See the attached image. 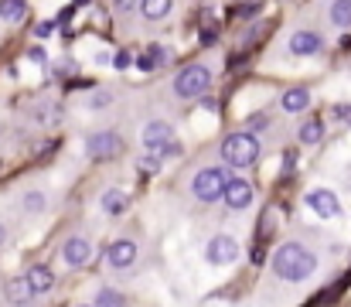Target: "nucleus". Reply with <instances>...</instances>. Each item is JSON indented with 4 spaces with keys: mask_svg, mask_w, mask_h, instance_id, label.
<instances>
[{
    "mask_svg": "<svg viewBox=\"0 0 351 307\" xmlns=\"http://www.w3.org/2000/svg\"><path fill=\"white\" fill-rule=\"evenodd\" d=\"M273 270H276L280 280L300 284V280H307V277L317 270V256H314L304 242H283V246L273 253Z\"/></svg>",
    "mask_w": 351,
    "mask_h": 307,
    "instance_id": "f257e3e1",
    "label": "nucleus"
},
{
    "mask_svg": "<svg viewBox=\"0 0 351 307\" xmlns=\"http://www.w3.org/2000/svg\"><path fill=\"white\" fill-rule=\"evenodd\" d=\"M222 157H226V164H232V168H249V164L259 157V140H256L252 133H245V130L229 133L226 144H222Z\"/></svg>",
    "mask_w": 351,
    "mask_h": 307,
    "instance_id": "f03ea898",
    "label": "nucleus"
},
{
    "mask_svg": "<svg viewBox=\"0 0 351 307\" xmlns=\"http://www.w3.org/2000/svg\"><path fill=\"white\" fill-rule=\"evenodd\" d=\"M208 86H212V72H208L205 65H188V69H181L178 79H174L178 100H198L202 93H208Z\"/></svg>",
    "mask_w": 351,
    "mask_h": 307,
    "instance_id": "7ed1b4c3",
    "label": "nucleus"
},
{
    "mask_svg": "<svg viewBox=\"0 0 351 307\" xmlns=\"http://www.w3.org/2000/svg\"><path fill=\"white\" fill-rule=\"evenodd\" d=\"M226 171L222 168H202L198 174H195V181H191V192H195V198L205 205L219 202L222 198V192H226Z\"/></svg>",
    "mask_w": 351,
    "mask_h": 307,
    "instance_id": "20e7f679",
    "label": "nucleus"
},
{
    "mask_svg": "<svg viewBox=\"0 0 351 307\" xmlns=\"http://www.w3.org/2000/svg\"><path fill=\"white\" fill-rule=\"evenodd\" d=\"M140 144H143V150L147 154H157V157H164V154H174V130H171V123H164V120H150L143 130H140Z\"/></svg>",
    "mask_w": 351,
    "mask_h": 307,
    "instance_id": "39448f33",
    "label": "nucleus"
},
{
    "mask_svg": "<svg viewBox=\"0 0 351 307\" xmlns=\"http://www.w3.org/2000/svg\"><path fill=\"white\" fill-rule=\"evenodd\" d=\"M86 150H89V157H93V161H110V157H117L119 150H123V137L113 133V130L93 133V137L86 140Z\"/></svg>",
    "mask_w": 351,
    "mask_h": 307,
    "instance_id": "423d86ee",
    "label": "nucleus"
},
{
    "mask_svg": "<svg viewBox=\"0 0 351 307\" xmlns=\"http://www.w3.org/2000/svg\"><path fill=\"white\" fill-rule=\"evenodd\" d=\"M205 260H208L212 266H229V263L239 260V242H235L232 236H215V239H208Z\"/></svg>",
    "mask_w": 351,
    "mask_h": 307,
    "instance_id": "0eeeda50",
    "label": "nucleus"
},
{
    "mask_svg": "<svg viewBox=\"0 0 351 307\" xmlns=\"http://www.w3.org/2000/svg\"><path fill=\"white\" fill-rule=\"evenodd\" d=\"M307 208L317 215V218H335L341 212V202L331 188H311L307 192Z\"/></svg>",
    "mask_w": 351,
    "mask_h": 307,
    "instance_id": "6e6552de",
    "label": "nucleus"
},
{
    "mask_svg": "<svg viewBox=\"0 0 351 307\" xmlns=\"http://www.w3.org/2000/svg\"><path fill=\"white\" fill-rule=\"evenodd\" d=\"M222 198H226V205H229L232 212H242V208L252 205V185H249L245 178H229Z\"/></svg>",
    "mask_w": 351,
    "mask_h": 307,
    "instance_id": "1a4fd4ad",
    "label": "nucleus"
},
{
    "mask_svg": "<svg viewBox=\"0 0 351 307\" xmlns=\"http://www.w3.org/2000/svg\"><path fill=\"white\" fill-rule=\"evenodd\" d=\"M106 263L113 270H130L136 263V242L133 239H117L110 249H106Z\"/></svg>",
    "mask_w": 351,
    "mask_h": 307,
    "instance_id": "9d476101",
    "label": "nucleus"
},
{
    "mask_svg": "<svg viewBox=\"0 0 351 307\" xmlns=\"http://www.w3.org/2000/svg\"><path fill=\"white\" fill-rule=\"evenodd\" d=\"M62 260H65L72 270L86 266V263L93 260V246H89V239H82V236H72V239L62 246Z\"/></svg>",
    "mask_w": 351,
    "mask_h": 307,
    "instance_id": "9b49d317",
    "label": "nucleus"
},
{
    "mask_svg": "<svg viewBox=\"0 0 351 307\" xmlns=\"http://www.w3.org/2000/svg\"><path fill=\"white\" fill-rule=\"evenodd\" d=\"M321 48H324V38L317 31H297L290 38V52L293 55H317Z\"/></svg>",
    "mask_w": 351,
    "mask_h": 307,
    "instance_id": "f8f14e48",
    "label": "nucleus"
},
{
    "mask_svg": "<svg viewBox=\"0 0 351 307\" xmlns=\"http://www.w3.org/2000/svg\"><path fill=\"white\" fill-rule=\"evenodd\" d=\"M24 280H27V287H31V294H48V291L55 287V273H51V266H45V263H38V266H31Z\"/></svg>",
    "mask_w": 351,
    "mask_h": 307,
    "instance_id": "ddd939ff",
    "label": "nucleus"
},
{
    "mask_svg": "<svg viewBox=\"0 0 351 307\" xmlns=\"http://www.w3.org/2000/svg\"><path fill=\"white\" fill-rule=\"evenodd\" d=\"M3 297L10 301V304H17V307H24L34 294H31V287H27V280L24 277H10L7 284H3Z\"/></svg>",
    "mask_w": 351,
    "mask_h": 307,
    "instance_id": "4468645a",
    "label": "nucleus"
},
{
    "mask_svg": "<svg viewBox=\"0 0 351 307\" xmlns=\"http://www.w3.org/2000/svg\"><path fill=\"white\" fill-rule=\"evenodd\" d=\"M99 202H103V212H106V215H123L126 205H130V195H126L123 188H110Z\"/></svg>",
    "mask_w": 351,
    "mask_h": 307,
    "instance_id": "2eb2a0df",
    "label": "nucleus"
},
{
    "mask_svg": "<svg viewBox=\"0 0 351 307\" xmlns=\"http://www.w3.org/2000/svg\"><path fill=\"white\" fill-rule=\"evenodd\" d=\"M280 106H283L287 113H304V109L311 106V93H307V89H290V93H283Z\"/></svg>",
    "mask_w": 351,
    "mask_h": 307,
    "instance_id": "dca6fc26",
    "label": "nucleus"
},
{
    "mask_svg": "<svg viewBox=\"0 0 351 307\" xmlns=\"http://www.w3.org/2000/svg\"><path fill=\"white\" fill-rule=\"evenodd\" d=\"M0 17L10 24H21L27 17V3L24 0H0Z\"/></svg>",
    "mask_w": 351,
    "mask_h": 307,
    "instance_id": "f3484780",
    "label": "nucleus"
},
{
    "mask_svg": "<svg viewBox=\"0 0 351 307\" xmlns=\"http://www.w3.org/2000/svg\"><path fill=\"white\" fill-rule=\"evenodd\" d=\"M140 10L147 21H160L171 14V0H140Z\"/></svg>",
    "mask_w": 351,
    "mask_h": 307,
    "instance_id": "a211bd4d",
    "label": "nucleus"
},
{
    "mask_svg": "<svg viewBox=\"0 0 351 307\" xmlns=\"http://www.w3.org/2000/svg\"><path fill=\"white\" fill-rule=\"evenodd\" d=\"M167 62V52L164 48H147L143 55H140V69L143 72H154V69H160Z\"/></svg>",
    "mask_w": 351,
    "mask_h": 307,
    "instance_id": "6ab92c4d",
    "label": "nucleus"
},
{
    "mask_svg": "<svg viewBox=\"0 0 351 307\" xmlns=\"http://www.w3.org/2000/svg\"><path fill=\"white\" fill-rule=\"evenodd\" d=\"M331 21L338 27H351V0H335L331 3Z\"/></svg>",
    "mask_w": 351,
    "mask_h": 307,
    "instance_id": "aec40b11",
    "label": "nucleus"
},
{
    "mask_svg": "<svg viewBox=\"0 0 351 307\" xmlns=\"http://www.w3.org/2000/svg\"><path fill=\"white\" fill-rule=\"evenodd\" d=\"M321 137H324V123H321V120L304 123V130H300V144H321Z\"/></svg>",
    "mask_w": 351,
    "mask_h": 307,
    "instance_id": "412c9836",
    "label": "nucleus"
},
{
    "mask_svg": "<svg viewBox=\"0 0 351 307\" xmlns=\"http://www.w3.org/2000/svg\"><path fill=\"white\" fill-rule=\"evenodd\" d=\"M96 307H123V294L110 291V287H103V291L96 294Z\"/></svg>",
    "mask_w": 351,
    "mask_h": 307,
    "instance_id": "4be33fe9",
    "label": "nucleus"
},
{
    "mask_svg": "<svg viewBox=\"0 0 351 307\" xmlns=\"http://www.w3.org/2000/svg\"><path fill=\"white\" fill-rule=\"evenodd\" d=\"M45 205H48V198H45L41 192H27V195H24V208H27V212H41Z\"/></svg>",
    "mask_w": 351,
    "mask_h": 307,
    "instance_id": "5701e85b",
    "label": "nucleus"
},
{
    "mask_svg": "<svg viewBox=\"0 0 351 307\" xmlns=\"http://www.w3.org/2000/svg\"><path fill=\"white\" fill-rule=\"evenodd\" d=\"M136 168H140L143 174H157V171H160V157H157V154H154V157H143Z\"/></svg>",
    "mask_w": 351,
    "mask_h": 307,
    "instance_id": "b1692460",
    "label": "nucleus"
},
{
    "mask_svg": "<svg viewBox=\"0 0 351 307\" xmlns=\"http://www.w3.org/2000/svg\"><path fill=\"white\" fill-rule=\"evenodd\" d=\"M113 65H117V69H130V65H133V55H130V52H119L117 58H113Z\"/></svg>",
    "mask_w": 351,
    "mask_h": 307,
    "instance_id": "393cba45",
    "label": "nucleus"
},
{
    "mask_svg": "<svg viewBox=\"0 0 351 307\" xmlns=\"http://www.w3.org/2000/svg\"><path fill=\"white\" fill-rule=\"evenodd\" d=\"M27 58H31V62H38V65H45V62H48L45 48H31V52H27Z\"/></svg>",
    "mask_w": 351,
    "mask_h": 307,
    "instance_id": "a878e982",
    "label": "nucleus"
},
{
    "mask_svg": "<svg viewBox=\"0 0 351 307\" xmlns=\"http://www.w3.org/2000/svg\"><path fill=\"white\" fill-rule=\"evenodd\" d=\"M266 126H269V120H266V116H256V120H252V130H245V133L256 137V130H266Z\"/></svg>",
    "mask_w": 351,
    "mask_h": 307,
    "instance_id": "bb28decb",
    "label": "nucleus"
},
{
    "mask_svg": "<svg viewBox=\"0 0 351 307\" xmlns=\"http://www.w3.org/2000/svg\"><path fill=\"white\" fill-rule=\"evenodd\" d=\"M110 102V93H96V96H89V106H106Z\"/></svg>",
    "mask_w": 351,
    "mask_h": 307,
    "instance_id": "cd10ccee",
    "label": "nucleus"
},
{
    "mask_svg": "<svg viewBox=\"0 0 351 307\" xmlns=\"http://www.w3.org/2000/svg\"><path fill=\"white\" fill-rule=\"evenodd\" d=\"M133 3H136V0H117V10L130 14V10H133Z\"/></svg>",
    "mask_w": 351,
    "mask_h": 307,
    "instance_id": "c85d7f7f",
    "label": "nucleus"
},
{
    "mask_svg": "<svg viewBox=\"0 0 351 307\" xmlns=\"http://www.w3.org/2000/svg\"><path fill=\"white\" fill-rule=\"evenodd\" d=\"M51 31H55V24H41V27H38V38H48Z\"/></svg>",
    "mask_w": 351,
    "mask_h": 307,
    "instance_id": "c756f323",
    "label": "nucleus"
},
{
    "mask_svg": "<svg viewBox=\"0 0 351 307\" xmlns=\"http://www.w3.org/2000/svg\"><path fill=\"white\" fill-rule=\"evenodd\" d=\"M3 239H7V229H3V225H0V246H3Z\"/></svg>",
    "mask_w": 351,
    "mask_h": 307,
    "instance_id": "7c9ffc66",
    "label": "nucleus"
},
{
    "mask_svg": "<svg viewBox=\"0 0 351 307\" xmlns=\"http://www.w3.org/2000/svg\"><path fill=\"white\" fill-rule=\"evenodd\" d=\"M82 307H89V304H82Z\"/></svg>",
    "mask_w": 351,
    "mask_h": 307,
    "instance_id": "2f4dec72",
    "label": "nucleus"
}]
</instances>
